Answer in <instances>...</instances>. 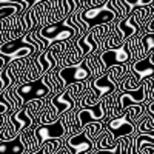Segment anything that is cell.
I'll use <instances>...</instances> for the list:
<instances>
[{"mask_svg": "<svg viewBox=\"0 0 154 154\" xmlns=\"http://www.w3.org/2000/svg\"><path fill=\"white\" fill-rule=\"evenodd\" d=\"M79 17L86 25V28L91 29L93 26H97V25L116 22V12L111 9V6L106 2V3L100 5V6H94V8L82 11L79 14Z\"/></svg>", "mask_w": 154, "mask_h": 154, "instance_id": "obj_3", "label": "cell"}, {"mask_svg": "<svg viewBox=\"0 0 154 154\" xmlns=\"http://www.w3.org/2000/svg\"><path fill=\"white\" fill-rule=\"evenodd\" d=\"M136 123L131 122L125 114L117 116V117H111L109 120L105 122V131H108L114 140L120 137H128L136 134Z\"/></svg>", "mask_w": 154, "mask_h": 154, "instance_id": "obj_6", "label": "cell"}, {"mask_svg": "<svg viewBox=\"0 0 154 154\" xmlns=\"http://www.w3.org/2000/svg\"><path fill=\"white\" fill-rule=\"evenodd\" d=\"M99 57H100L102 62H103L106 69L112 65H125V63H133L134 62L133 49H131L128 40H125L119 48L102 51V53H99Z\"/></svg>", "mask_w": 154, "mask_h": 154, "instance_id": "obj_5", "label": "cell"}, {"mask_svg": "<svg viewBox=\"0 0 154 154\" xmlns=\"http://www.w3.org/2000/svg\"><path fill=\"white\" fill-rule=\"evenodd\" d=\"M88 88H89V91L96 96L97 100L103 99V97H106L109 94H114L116 91H117V85L112 82V79L109 77L108 72L96 77V79H91L89 80Z\"/></svg>", "mask_w": 154, "mask_h": 154, "instance_id": "obj_8", "label": "cell"}, {"mask_svg": "<svg viewBox=\"0 0 154 154\" xmlns=\"http://www.w3.org/2000/svg\"><path fill=\"white\" fill-rule=\"evenodd\" d=\"M0 69H3V68H2V66H0Z\"/></svg>", "mask_w": 154, "mask_h": 154, "instance_id": "obj_20", "label": "cell"}, {"mask_svg": "<svg viewBox=\"0 0 154 154\" xmlns=\"http://www.w3.org/2000/svg\"><path fill=\"white\" fill-rule=\"evenodd\" d=\"M54 71L59 75V79L62 80L63 86H68V85H72V83L86 82V80L94 79L93 71H91V68H89L86 59H83L80 63L72 65V66H63V68L59 66Z\"/></svg>", "mask_w": 154, "mask_h": 154, "instance_id": "obj_1", "label": "cell"}, {"mask_svg": "<svg viewBox=\"0 0 154 154\" xmlns=\"http://www.w3.org/2000/svg\"><path fill=\"white\" fill-rule=\"evenodd\" d=\"M0 154H25V146L20 137H14L11 140H0Z\"/></svg>", "mask_w": 154, "mask_h": 154, "instance_id": "obj_10", "label": "cell"}, {"mask_svg": "<svg viewBox=\"0 0 154 154\" xmlns=\"http://www.w3.org/2000/svg\"><path fill=\"white\" fill-rule=\"evenodd\" d=\"M140 48L143 56L148 54V51L154 48V32H142L140 34Z\"/></svg>", "mask_w": 154, "mask_h": 154, "instance_id": "obj_14", "label": "cell"}, {"mask_svg": "<svg viewBox=\"0 0 154 154\" xmlns=\"http://www.w3.org/2000/svg\"><path fill=\"white\" fill-rule=\"evenodd\" d=\"M88 154H89V152H88Z\"/></svg>", "mask_w": 154, "mask_h": 154, "instance_id": "obj_21", "label": "cell"}, {"mask_svg": "<svg viewBox=\"0 0 154 154\" xmlns=\"http://www.w3.org/2000/svg\"><path fill=\"white\" fill-rule=\"evenodd\" d=\"M88 85H89V80L86 82H79V83H72V85H68L63 89L71 96V99L75 102V103H80V100L85 97V94L88 93Z\"/></svg>", "mask_w": 154, "mask_h": 154, "instance_id": "obj_11", "label": "cell"}, {"mask_svg": "<svg viewBox=\"0 0 154 154\" xmlns=\"http://www.w3.org/2000/svg\"><path fill=\"white\" fill-rule=\"evenodd\" d=\"M37 34L40 35L46 42V45L49 46V45L57 43V42H66V40L74 38L75 37V29L71 28L69 25H66L65 20H62L59 23H53V25H48V26L42 28Z\"/></svg>", "mask_w": 154, "mask_h": 154, "instance_id": "obj_4", "label": "cell"}, {"mask_svg": "<svg viewBox=\"0 0 154 154\" xmlns=\"http://www.w3.org/2000/svg\"><path fill=\"white\" fill-rule=\"evenodd\" d=\"M65 146V139H51L40 146L43 154H59L62 148Z\"/></svg>", "mask_w": 154, "mask_h": 154, "instance_id": "obj_13", "label": "cell"}, {"mask_svg": "<svg viewBox=\"0 0 154 154\" xmlns=\"http://www.w3.org/2000/svg\"><path fill=\"white\" fill-rule=\"evenodd\" d=\"M49 100H51V105L56 108L59 117L63 112H66V111H69V109H72L75 106V102L71 99V96L65 91V89L60 91V93H57V94H54V96H51Z\"/></svg>", "mask_w": 154, "mask_h": 154, "instance_id": "obj_9", "label": "cell"}, {"mask_svg": "<svg viewBox=\"0 0 154 154\" xmlns=\"http://www.w3.org/2000/svg\"><path fill=\"white\" fill-rule=\"evenodd\" d=\"M16 94H17V97L22 100V105L28 103V102H32V100H40V99L51 97L49 89H48V86L43 83L42 79L31 80V82H23V83H17Z\"/></svg>", "mask_w": 154, "mask_h": 154, "instance_id": "obj_2", "label": "cell"}, {"mask_svg": "<svg viewBox=\"0 0 154 154\" xmlns=\"http://www.w3.org/2000/svg\"><path fill=\"white\" fill-rule=\"evenodd\" d=\"M12 112V105L9 103V102L5 99L3 93L0 94V116H11Z\"/></svg>", "mask_w": 154, "mask_h": 154, "instance_id": "obj_16", "label": "cell"}, {"mask_svg": "<svg viewBox=\"0 0 154 154\" xmlns=\"http://www.w3.org/2000/svg\"><path fill=\"white\" fill-rule=\"evenodd\" d=\"M126 11L131 14V11L136 8H143V6H151L154 5V0H120Z\"/></svg>", "mask_w": 154, "mask_h": 154, "instance_id": "obj_15", "label": "cell"}, {"mask_svg": "<svg viewBox=\"0 0 154 154\" xmlns=\"http://www.w3.org/2000/svg\"><path fill=\"white\" fill-rule=\"evenodd\" d=\"M29 154H43V151H42L40 148H38L37 151H32V152H29Z\"/></svg>", "mask_w": 154, "mask_h": 154, "instance_id": "obj_19", "label": "cell"}, {"mask_svg": "<svg viewBox=\"0 0 154 154\" xmlns=\"http://www.w3.org/2000/svg\"><path fill=\"white\" fill-rule=\"evenodd\" d=\"M145 108H146V114L149 116V117L152 119V122H154V100L146 102V103H145Z\"/></svg>", "mask_w": 154, "mask_h": 154, "instance_id": "obj_17", "label": "cell"}, {"mask_svg": "<svg viewBox=\"0 0 154 154\" xmlns=\"http://www.w3.org/2000/svg\"><path fill=\"white\" fill-rule=\"evenodd\" d=\"M140 154H154V145H143Z\"/></svg>", "mask_w": 154, "mask_h": 154, "instance_id": "obj_18", "label": "cell"}, {"mask_svg": "<svg viewBox=\"0 0 154 154\" xmlns=\"http://www.w3.org/2000/svg\"><path fill=\"white\" fill-rule=\"evenodd\" d=\"M82 131L91 139V140H96L100 137V134L105 131V123L103 122H89V123H86L83 128H82Z\"/></svg>", "mask_w": 154, "mask_h": 154, "instance_id": "obj_12", "label": "cell"}, {"mask_svg": "<svg viewBox=\"0 0 154 154\" xmlns=\"http://www.w3.org/2000/svg\"><path fill=\"white\" fill-rule=\"evenodd\" d=\"M65 146L71 154H88L94 151V140H91L83 131H80L65 137Z\"/></svg>", "mask_w": 154, "mask_h": 154, "instance_id": "obj_7", "label": "cell"}]
</instances>
